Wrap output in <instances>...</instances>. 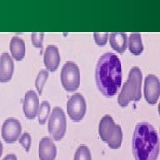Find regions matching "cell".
<instances>
[{
    "label": "cell",
    "mask_w": 160,
    "mask_h": 160,
    "mask_svg": "<svg viewBox=\"0 0 160 160\" xmlns=\"http://www.w3.org/2000/svg\"><path fill=\"white\" fill-rule=\"evenodd\" d=\"M74 160H92L90 149L86 145L79 146L75 153Z\"/></svg>",
    "instance_id": "d6986e66"
},
{
    "label": "cell",
    "mask_w": 160,
    "mask_h": 160,
    "mask_svg": "<svg viewBox=\"0 0 160 160\" xmlns=\"http://www.w3.org/2000/svg\"><path fill=\"white\" fill-rule=\"evenodd\" d=\"M128 48L132 54L139 55L143 52V44L142 36L138 32L132 33L128 38Z\"/></svg>",
    "instance_id": "2e32d148"
},
{
    "label": "cell",
    "mask_w": 160,
    "mask_h": 160,
    "mask_svg": "<svg viewBox=\"0 0 160 160\" xmlns=\"http://www.w3.org/2000/svg\"><path fill=\"white\" fill-rule=\"evenodd\" d=\"M2 152H3V145H2V142H1V141H0V157H1V155H2Z\"/></svg>",
    "instance_id": "cb8c5ba5"
},
{
    "label": "cell",
    "mask_w": 160,
    "mask_h": 160,
    "mask_svg": "<svg viewBox=\"0 0 160 160\" xmlns=\"http://www.w3.org/2000/svg\"><path fill=\"white\" fill-rule=\"evenodd\" d=\"M19 142L26 151H29L31 146V136L29 132H24L19 139Z\"/></svg>",
    "instance_id": "7402d4cb"
},
{
    "label": "cell",
    "mask_w": 160,
    "mask_h": 160,
    "mask_svg": "<svg viewBox=\"0 0 160 160\" xmlns=\"http://www.w3.org/2000/svg\"><path fill=\"white\" fill-rule=\"evenodd\" d=\"M56 146L51 138H42L38 147V156L40 160H54L56 158Z\"/></svg>",
    "instance_id": "4fadbf2b"
},
{
    "label": "cell",
    "mask_w": 160,
    "mask_h": 160,
    "mask_svg": "<svg viewBox=\"0 0 160 160\" xmlns=\"http://www.w3.org/2000/svg\"><path fill=\"white\" fill-rule=\"evenodd\" d=\"M132 153L135 160H157L159 154V138L149 123H139L132 136Z\"/></svg>",
    "instance_id": "7a4b0ae2"
},
{
    "label": "cell",
    "mask_w": 160,
    "mask_h": 160,
    "mask_svg": "<svg viewBox=\"0 0 160 160\" xmlns=\"http://www.w3.org/2000/svg\"><path fill=\"white\" fill-rule=\"evenodd\" d=\"M14 64L11 55L7 52L2 53L0 56V82L6 83L12 79L13 74Z\"/></svg>",
    "instance_id": "7c38bea8"
},
{
    "label": "cell",
    "mask_w": 160,
    "mask_h": 160,
    "mask_svg": "<svg viewBox=\"0 0 160 160\" xmlns=\"http://www.w3.org/2000/svg\"><path fill=\"white\" fill-rule=\"evenodd\" d=\"M142 73L140 68L133 67L129 72L126 84L122 87L118 102L121 107H126L131 102H138L142 98Z\"/></svg>",
    "instance_id": "3957f363"
},
{
    "label": "cell",
    "mask_w": 160,
    "mask_h": 160,
    "mask_svg": "<svg viewBox=\"0 0 160 160\" xmlns=\"http://www.w3.org/2000/svg\"><path fill=\"white\" fill-rule=\"evenodd\" d=\"M10 51L12 57L16 61H22L26 52L25 43L21 38L13 37L10 42Z\"/></svg>",
    "instance_id": "9a60e30c"
},
{
    "label": "cell",
    "mask_w": 160,
    "mask_h": 160,
    "mask_svg": "<svg viewBox=\"0 0 160 160\" xmlns=\"http://www.w3.org/2000/svg\"><path fill=\"white\" fill-rule=\"evenodd\" d=\"M44 32H33L31 33V41L35 47L43 49V39H44Z\"/></svg>",
    "instance_id": "ffe728a7"
},
{
    "label": "cell",
    "mask_w": 160,
    "mask_h": 160,
    "mask_svg": "<svg viewBox=\"0 0 160 160\" xmlns=\"http://www.w3.org/2000/svg\"><path fill=\"white\" fill-rule=\"evenodd\" d=\"M50 109H51V107H50V104L48 102L44 101L40 104L39 111H38V123L40 125L46 124L49 113H50Z\"/></svg>",
    "instance_id": "e0dca14e"
},
{
    "label": "cell",
    "mask_w": 160,
    "mask_h": 160,
    "mask_svg": "<svg viewBox=\"0 0 160 160\" xmlns=\"http://www.w3.org/2000/svg\"><path fill=\"white\" fill-rule=\"evenodd\" d=\"M158 113H159L160 115V103H159V105H158Z\"/></svg>",
    "instance_id": "d4e9b609"
},
{
    "label": "cell",
    "mask_w": 160,
    "mask_h": 160,
    "mask_svg": "<svg viewBox=\"0 0 160 160\" xmlns=\"http://www.w3.org/2000/svg\"><path fill=\"white\" fill-rule=\"evenodd\" d=\"M61 80L66 91L75 92L80 85V70L78 65L72 62L64 64L61 73Z\"/></svg>",
    "instance_id": "8992f818"
},
{
    "label": "cell",
    "mask_w": 160,
    "mask_h": 160,
    "mask_svg": "<svg viewBox=\"0 0 160 160\" xmlns=\"http://www.w3.org/2000/svg\"><path fill=\"white\" fill-rule=\"evenodd\" d=\"M144 95L147 102L156 104L160 96V80L155 75L149 74L144 82Z\"/></svg>",
    "instance_id": "9c48e42d"
},
{
    "label": "cell",
    "mask_w": 160,
    "mask_h": 160,
    "mask_svg": "<svg viewBox=\"0 0 160 160\" xmlns=\"http://www.w3.org/2000/svg\"><path fill=\"white\" fill-rule=\"evenodd\" d=\"M67 111L69 118L75 122L83 119L86 111V102L84 96L80 93L73 94L67 103Z\"/></svg>",
    "instance_id": "52a82bcc"
},
{
    "label": "cell",
    "mask_w": 160,
    "mask_h": 160,
    "mask_svg": "<svg viewBox=\"0 0 160 160\" xmlns=\"http://www.w3.org/2000/svg\"><path fill=\"white\" fill-rule=\"evenodd\" d=\"M3 160H17V158L14 154H9L6 156Z\"/></svg>",
    "instance_id": "603a6c76"
},
{
    "label": "cell",
    "mask_w": 160,
    "mask_h": 160,
    "mask_svg": "<svg viewBox=\"0 0 160 160\" xmlns=\"http://www.w3.org/2000/svg\"><path fill=\"white\" fill-rule=\"evenodd\" d=\"M67 129L66 116L62 109L56 107L50 115L48 121V131L55 141H61Z\"/></svg>",
    "instance_id": "5b68a950"
},
{
    "label": "cell",
    "mask_w": 160,
    "mask_h": 160,
    "mask_svg": "<svg viewBox=\"0 0 160 160\" xmlns=\"http://www.w3.org/2000/svg\"><path fill=\"white\" fill-rule=\"evenodd\" d=\"M2 138L7 143H13L17 141L22 133V125L16 118H7L1 129Z\"/></svg>",
    "instance_id": "ba28073f"
},
{
    "label": "cell",
    "mask_w": 160,
    "mask_h": 160,
    "mask_svg": "<svg viewBox=\"0 0 160 160\" xmlns=\"http://www.w3.org/2000/svg\"><path fill=\"white\" fill-rule=\"evenodd\" d=\"M109 44L115 51L123 53L128 45L127 35L125 32H112L109 35Z\"/></svg>",
    "instance_id": "5bb4252c"
},
{
    "label": "cell",
    "mask_w": 160,
    "mask_h": 160,
    "mask_svg": "<svg viewBox=\"0 0 160 160\" xmlns=\"http://www.w3.org/2000/svg\"><path fill=\"white\" fill-rule=\"evenodd\" d=\"M48 75H49L48 74V71L46 70V69H43V70L39 71V73L37 76L35 86H36V88H37V90H38L39 94L42 93L44 86H45L46 80L48 78Z\"/></svg>",
    "instance_id": "ac0fdd59"
},
{
    "label": "cell",
    "mask_w": 160,
    "mask_h": 160,
    "mask_svg": "<svg viewBox=\"0 0 160 160\" xmlns=\"http://www.w3.org/2000/svg\"><path fill=\"white\" fill-rule=\"evenodd\" d=\"M109 38L108 32H94L93 38L98 46H105Z\"/></svg>",
    "instance_id": "44dd1931"
},
{
    "label": "cell",
    "mask_w": 160,
    "mask_h": 160,
    "mask_svg": "<svg viewBox=\"0 0 160 160\" xmlns=\"http://www.w3.org/2000/svg\"><path fill=\"white\" fill-rule=\"evenodd\" d=\"M61 62V56L57 46L50 45L46 47L44 53V64L47 71L53 72L58 69Z\"/></svg>",
    "instance_id": "8fae6325"
},
{
    "label": "cell",
    "mask_w": 160,
    "mask_h": 160,
    "mask_svg": "<svg viewBox=\"0 0 160 160\" xmlns=\"http://www.w3.org/2000/svg\"><path fill=\"white\" fill-rule=\"evenodd\" d=\"M99 134L104 142H106L110 149H119L123 140V132L119 126L116 125L110 116H104L100 121Z\"/></svg>",
    "instance_id": "277c9868"
},
{
    "label": "cell",
    "mask_w": 160,
    "mask_h": 160,
    "mask_svg": "<svg viewBox=\"0 0 160 160\" xmlns=\"http://www.w3.org/2000/svg\"><path fill=\"white\" fill-rule=\"evenodd\" d=\"M39 99L37 92L30 90L26 92L23 99L22 109L25 117L29 119H34L39 111Z\"/></svg>",
    "instance_id": "30bf717a"
},
{
    "label": "cell",
    "mask_w": 160,
    "mask_h": 160,
    "mask_svg": "<svg viewBox=\"0 0 160 160\" xmlns=\"http://www.w3.org/2000/svg\"><path fill=\"white\" fill-rule=\"evenodd\" d=\"M98 88L107 97L114 96L122 84V68L119 58L115 53L106 52L99 59L95 70Z\"/></svg>",
    "instance_id": "6da1fadb"
}]
</instances>
